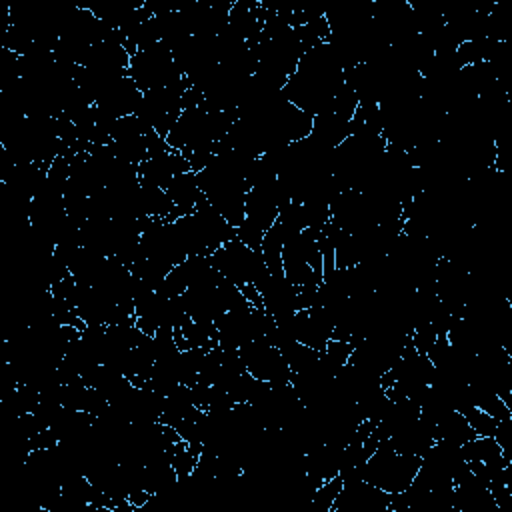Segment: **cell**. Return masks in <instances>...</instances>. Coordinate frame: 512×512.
Masks as SVG:
<instances>
[{
	"label": "cell",
	"instance_id": "6da1fadb",
	"mask_svg": "<svg viewBox=\"0 0 512 512\" xmlns=\"http://www.w3.org/2000/svg\"><path fill=\"white\" fill-rule=\"evenodd\" d=\"M418 468L420 456L396 452L388 440H380L378 448L356 466V476L388 494H398L410 486Z\"/></svg>",
	"mask_w": 512,
	"mask_h": 512
},
{
	"label": "cell",
	"instance_id": "7a4b0ae2",
	"mask_svg": "<svg viewBox=\"0 0 512 512\" xmlns=\"http://www.w3.org/2000/svg\"><path fill=\"white\" fill-rule=\"evenodd\" d=\"M128 76L142 92L166 88L184 78L172 56V50L164 42H156L144 50L134 52L130 56Z\"/></svg>",
	"mask_w": 512,
	"mask_h": 512
},
{
	"label": "cell",
	"instance_id": "3957f363",
	"mask_svg": "<svg viewBox=\"0 0 512 512\" xmlns=\"http://www.w3.org/2000/svg\"><path fill=\"white\" fill-rule=\"evenodd\" d=\"M188 86H190V82L184 76L180 82H176L172 86L142 92V100L136 110V116L148 130H154L156 134L166 138L170 134V130L176 126V122L184 110L182 96Z\"/></svg>",
	"mask_w": 512,
	"mask_h": 512
},
{
	"label": "cell",
	"instance_id": "277c9868",
	"mask_svg": "<svg viewBox=\"0 0 512 512\" xmlns=\"http://www.w3.org/2000/svg\"><path fill=\"white\" fill-rule=\"evenodd\" d=\"M208 260L226 280H230L238 288L248 284L256 286L268 274L260 250L248 248L238 238L220 246L208 256Z\"/></svg>",
	"mask_w": 512,
	"mask_h": 512
},
{
	"label": "cell",
	"instance_id": "5b68a950",
	"mask_svg": "<svg viewBox=\"0 0 512 512\" xmlns=\"http://www.w3.org/2000/svg\"><path fill=\"white\" fill-rule=\"evenodd\" d=\"M238 356L244 368L268 382V384H290L292 382V368L282 356V352L270 340H252L238 348Z\"/></svg>",
	"mask_w": 512,
	"mask_h": 512
},
{
	"label": "cell",
	"instance_id": "8992f818",
	"mask_svg": "<svg viewBox=\"0 0 512 512\" xmlns=\"http://www.w3.org/2000/svg\"><path fill=\"white\" fill-rule=\"evenodd\" d=\"M190 162L178 152V150H166L160 154L150 156L138 166V180L144 186H154V188H168V184L174 180V176L188 172Z\"/></svg>",
	"mask_w": 512,
	"mask_h": 512
},
{
	"label": "cell",
	"instance_id": "52a82bcc",
	"mask_svg": "<svg viewBox=\"0 0 512 512\" xmlns=\"http://www.w3.org/2000/svg\"><path fill=\"white\" fill-rule=\"evenodd\" d=\"M166 192H168V196L174 204V212L168 220L192 214L198 200L202 198V192H200L198 178H196L194 170H188V172H182V174L174 176V180L168 184Z\"/></svg>",
	"mask_w": 512,
	"mask_h": 512
},
{
	"label": "cell",
	"instance_id": "ba28073f",
	"mask_svg": "<svg viewBox=\"0 0 512 512\" xmlns=\"http://www.w3.org/2000/svg\"><path fill=\"white\" fill-rule=\"evenodd\" d=\"M432 430H434L436 440H448V442H454V444H466L468 440H472L476 436L474 430L470 428L468 420L464 418V414L456 408L446 410L432 424Z\"/></svg>",
	"mask_w": 512,
	"mask_h": 512
},
{
	"label": "cell",
	"instance_id": "9c48e42d",
	"mask_svg": "<svg viewBox=\"0 0 512 512\" xmlns=\"http://www.w3.org/2000/svg\"><path fill=\"white\" fill-rule=\"evenodd\" d=\"M460 412L464 414L476 436H494V430L498 426V420L494 416H490L476 404H466L460 408Z\"/></svg>",
	"mask_w": 512,
	"mask_h": 512
}]
</instances>
